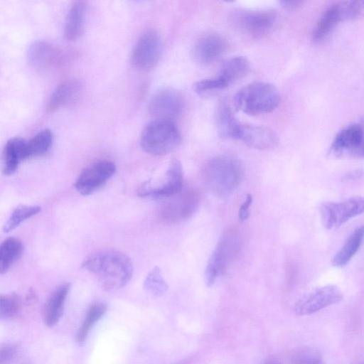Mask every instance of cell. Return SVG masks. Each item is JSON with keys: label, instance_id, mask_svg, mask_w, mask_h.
Masks as SVG:
<instances>
[{"label": "cell", "instance_id": "e0dca14e", "mask_svg": "<svg viewBox=\"0 0 364 364\" xmlns=\"http://www.w3.org/2000/svg\"><path fill=\"white\" fill-rule=\"evenodd\" d=\"M61 50L48 42H33L28 50L30 65L40 72H48L57 67L62 60Z\"/></svg>", "mask_w": 364, "mask_h": 364}, {"label": "cell", "instance_id": "e575fe53", "mask_svg": "<svg viewBox=\"0 0 364 364\" xmlns=\"http://www.w3.org/2000/svg\"><path fill=\"white\" fill-rule=\"evenodd\" d=\"M252 203V196L248 194L245 200L240 205L238 211V217L241 222L246 220L250 216V208Z\"/></svg>", "mask_w": 364, "mask_h": 364}, {"label": "cell", "instance_id": "4316f807", "mask_svg": "<svg viewBox=\"0 0 364 364\" xmlns=\"http://www.w3.org/2000/svg\"><path fill=\"white\" fill-rule=\"evenodd\" d=\"M107 309L105 303L100 302L92 304L76 334V342L82 345L86 340L90 329L103 316Z\"/></svg>", "mask_w": 364, "mask_h": 364}, {"label": "cell", "instance_id": "7c38bea8", "mask_svg": "<svg viewBox=\"0 0 364 364\" xmlns=\"http://www.w3.org/2000/svg\"><path fill=\"white\" fill-rule=\"evenodd\" d=\"M115 164L108 160H100L84 168L74 186L82 196H88L100 188L114 174Z\"/></svg>", "mask_w": 364, "mask_h": 364}, {"label": "cell", "instance_id": "4fadbf2b", "mask_svg": "<svg viewBox=\"0 0 364 364\" xmlns=\"http://www.w3.org/2000/svg\"><path fill=\"white\" fill-rule=\"evenodd\" d=\"M161 54V38L156 31L149 30L136 41L132 53V63L138 69L149 70L158 63Z\"/></svg>", "mask_w": 364, "mask_h": 364}, {"label": "cell", "instance_id": "d590c367", "mask_svg": "<svg viewBox=\"0 0 364 364\" xmlns=\"http://www.w3.org/2000/svg\"><path fill=\"white\" fill-rule=\"evenodd\" d=\"M284 6L287 8H294L298 6L301 2L297 1H282V2Z\"/></svg>", "mask_w": 364, "mask_h": 364}, {"label": "cell", "instance_id": "7a4b0ae2", "mask_svg": "<svg viewBox=\"0 0 364 364\" xmlns=\"http://www.w3.org/2000/svg\"><path fill=\"white\" fill-rule=\"evenodd\" d=\"M243 176L241 162L231 155L210 159L202 170L203 180L209 191L218 197L231 195L240 186Z\"/></svg>", "mask_w": 364, "mask_h": 364}, {"label": "cell", "instance_id": "ac0fdd59", "mask_svg": "<svg viewBox=\"0 0 364 364\" xmlns=\"http://www.w3.org/2000/svg\"><path fill=\"white\" fill-rule=\"evenodd\" d=\"M228 46L226 39L220 35H205L196 41L193 50V58L200 64L208 65L222 56Z\"/></svg>", "mask_w": 364, "mask_h": 364}, {"label": "cell", "instance_id": "83f0119b", "mask_svg": "<svg viewBox=\"0 0 364 364\" xmlns=\"http://www.w3.org/2000/svg\"><path fill=\"white\" fill-rule=\"evenodd\" d=\"M53 140L50 130L44 129L27 141L28 157L41 156L50 149Z\"/></svg>", "mask_w": 364, "mask_h": 364}, {"label": "cell", "instance_id": "7402d4cb", "mask_svg": "<svg viewBox=\"0 0 364 364\" xmlns=\"http://www.w3.org/2000/svg\"><path fill=\"white\" fill-rule=\"evenodd\" d=\"M250 70V63L244 56H235L228 59L222 65L217 75L228 87L244 77Z\"/></svg>", "mask_w": 364, "mask_h": 364}, {"label": "cell", "instance_id": "8992f818", "mask_svg": "<svg viewBox=\"0 0 364 364\" xmlns=\"http://www.w3.org/2000/svg\"><path fill=\"white\" fill-rule=\"evenodd\" d=\"M277 14L271 9H233L229 21L239 32L252 38L269 33L277 26Z\"/></svg>", "mask_w": 364, "mask_h": 364}, {"label": "cell", "instance_id": "3957f363", "mask_svg": "<svg viewBox=\"0 0 364 364\" xmlns=\"http://www.w3.org/2000/svg\"><path fill=\"white\" fill-rule=\"evenodd\" d=\"M281 95L272 84L263 81L249 83L235 95L233 103L238 111L249 115H258L275 109Z\"/></svg>", "mask_w": 364, "mask_h": 364}, {"label": "cell", "instance_id": "484cf974", "mask_svg": "<svg viewBox=\"0 0 364 364\" xmlns=\"http://www.w3.org/2000/svg\"><path fill=\"white\" fill-rule=\"evenodd\" d=\"M23 246L15 237L5 240L0 245V274L7 272L10 267L21 256Z\"/></svg>", "mask_w": 364, "mask_h": 364}, {"label": "cell", "instance_id": "4dcf8cb0", "mask_svg": "<svg viewBox=\"0 0 364 364\" xmlns=\"http://www.w3.org/2000/svg\"><path fill=\"white\" fill-rule=\"evenodd\" d=\"M292 364H323L319 351L311 347H304L296 350L291 355Z\"/></svg>", "mask_w": 364, "mask_h": 364}, {"label": "cell", "instance_id": "ffe728a7", "mask_svg": "<svg viewBox=\"0 0 364 364\" xmlns=\"http://www.w3.org/2000/svg\"><path fill=\"white\" fill-rule=\"evenodd\" d=\"M70 287L69 283L61 284L50 295L44 311L43 318L46 326L52 327L57 324L60 319Z\"/></svg>", "mask_w": 364, "mask_h": 364}, {"label": "cell", "instance_id": "5bb4252c", "mask_svg": "<svg viewBox=\"0 0 364 364\" xmlns=\"http://www.w3.org/2000/svg\"><path fill=\"white\" fill-rule=\"evenodd\" d=\"M343 299L341 289L335 285H326L316 289L301 297L294 305V311L298 316L316 313L322 309L339 303Z\"/></svg>", "mask_w": 364, "mask_h": 364}, {"label": "cell", "instance_id": "44dd1931", "mask_svg": "<svg viewBox=\"0 0 364 364\" xmlns=\"http://www.w3.org/2000/svg\"><path fill=\"white\" fill-rule=\"evenodd\" d=\"M28 157L27 141L20 137L10 139L4 151V173L5 175L14 173L19 162Z\"/></svg>", "mask_w": 364, "mask_h": 364}, {"label": "cell", "instance_id": "836d02e7", "mask_svg": "<svg viewBox=\"0 0 364 364\" xmlns=\"http://www.w3.org/2000/svg\"><path fill=\"white\" fill-rule=\"evenodd\" d=\"M18 346L9 343L0 346V364L9 363L17 353Z\"/></svg>", "mask_w": 364, "mask_h": 364}, {"label": "cell", "instance_id": "f1b7e54d", "mask_svg": "<svg viewBox=\"0 0 364 364\" xmlns=\"http://www.w3.org/2000/svg\"><path fill=\"white\" fill-rule=\"evenodd\" d=\"M144 288L155 296H161L166 292L168 285L159 267H154L149 271L144 279Z\"/></svg>", "mask_w": 364, "mask_h": 364}, {"label": "cell", "instance_id": "1f68e13d", "mask_svg": "<svg viewBox=\"0 0 364 364\" xmlns=\"http://www.w3.org/2000/svg\"><path fill=\"white\" fill-rule=\"evenodd\" d=\"M19 307L20 301L16 294H0V320L13 318Z\"/></svg>", "mask_w": 364, "mask_h": 364}, {"label": "cell", "instance_id": "6da1fadb", "mask_svg": "<svg viewBox=\"0 0 364 364\" xmlns=\"http://www.w3.org/2000/svg\"><path fill=\"white\" fill-rule=\"evenodd\" d=\"M106 291L119 289L130 281L134 271L128 255L116 250H102L92 253L82 263Z\"/></svg>", "mask_w": 364, "mask_h": 364}, {"label": "cell", "instance_id": "d4e9b609", "mask_svg": "<svg viewBox=\"0 0 364 364\" xmlns=\"http://www.w3.org/2000/svg\"><path fill=\"white\" fill-rule=\"evenodd\" d=\"M363 232L364 229L362 225L350 235L341 250L333 257V266L343 267L350 261L362 244Z\"/></svg>", "mask_w": 364, "mask_h": 364}, {"label": "cell", "instance_id": "5b68a950", "mask_svg": "<svg viewBox=\"0 0 364 364\" xmlns=\"http://www.w3.org/2000/svg\"><path fill=\"white\" fill-rule=\"evenodd\" d=\"M241 243V235L237 230L230 229L222 235L205 269L204 278L207 286H213L218 279L225 273L237 256Z\"/></svg>", "mask_w": 364, "mask_h": 364}, {"label": "cell", "instance_id": "277c9868", "mask_svg": "<svg viewBox=\"0 0 364 364\" xmlns=\"http://www.w3.org/2000/svg\"><path fill=\"white\" fill-rule=\"evenodd\" d=\"M181 136L173 122L155 119L142 131L140 144L142 149L154 156L166 155L180 145Z\"/></svg>", "mask_w": 364, "mask_h": 364}, {"label": "cell", "instance_id": "2e32d148", "mask_svg": "<svg viewBox=\"0 0 364 364\" xmlns=\"http://www.w3.org/2000/svg\"><path fill=\"white\" fill-rule=\"evenodd\" d=\"M232 139L240 141L247 146L257 150L272 149L279 142L278 136L272 129L240 121Z\"/></svg>", "mask_w": 364, "mask_h": 364}, {"label": "cell", "instance_id": "8d00e7d4", "mask_svg": "<svg viewBox=\"0 0 364 364\" xmlns=\"http://www.w3.org/2000/svg\"><path fill=\"white\" fill-rule=\"evenodd\" d=\"M263 364H279L278 362L275 360H268L264 363Z\"/></svg>", "mask_w": 364, "mask_h": 364}, {"label": "cell", "instance_id": "603a6c76", "mask_svg": "<svg viewBox=\"0 0 364 364\" xmlns=\"http://www.w3.org/2000/svg\"><path fill=\"white\" fill-rule=\"evenodd\" d=\"M215 124L218 134L224 139H232L239 121L225 100H220L215 110Z\"/></svg>", "mask_w": 364, "mask_h": 364}, {"label": "cell", "instance_id": "9c48e42d", "mask_svg": "<svg viewBox=\"0 0 364 364\" xmlns=\"http://www.w3.org/2000/svg\"><path fill=\"white\" fill-rule=\"evenodd\" d=\"M328 153L331 156L335 158H363V124L354 122L340 130L334 136Z\"/></svg>", "mask_w": 364, "mask_h": 364}, {"label": "cell", "instance_id": "d6986e66", "mask_svg": "<svg viewBox=\"0 0 364 364\" xmlns=\"http://www.w3.org/2000/svg\"><path fill=\"white\" fill-rule=\"evenodd\" d=\"M75 79L69 80L59 85L51 95L46 109L48 112L56 110L75 103L80 97L82 86Z\"/></svg>", "mask_w": 364, "mask_h": 364}, {"label": "cell", "instance_id": "d6a6232c", "mask_svg": "<svg viewBox=\"0 0 364 364\" xmlns=\"http://www.w3.org/2000/svg\"><path fill=\"white\" fill-rule=\"evenodd\" d=\"M225 85L216 75L213 77L203 79L196 82L193 89L198 94H204L210 92L219 91L226 88Z\"/></svg>", "mask_w": 364, "mask_h": 364}, {"label": "cell", "instance_id": "f546056e", "mask_svg": "<svg viewBox=\"0 0 364 364\" xmlns=\"http://www.w3.org/2000/svg\"><path fill=\"white\" fill-rule=\"evenodd\" d=\"M41 211L38 205H21L15 209L4 225V232H9L18 227L23 221L36 215Z\"/></svg>", "mask_w": 364, "mask_h": 364}, {"label": "cell", "instance_id": "cb8c5ba5", "mask_svg": "<svg viewBox=\"0 0 364 364\" xmlns=\"http://www.w3.org/2000/svg\"><path fill=\"white\" fill-rule=\"evenodd\" d=\"M86 13V4L77 1L71 6L65 20V36L68 41L78 38L83 31Z\"/></svg>", "mask_w": 364, "mask_h": 364}, {"label": "cell", "instance_id": "9a60e30c", "mask_svg": "<svg viewBox=\"0 0 364 364\" xmlns=\"http://www.w3.org/2000/svg\"><path fill=\"white\" fill-rule=\"evenodd\" d=\"M183 108L182 94L172 88H164L155 92L149 102L150 114L159 119L173 122L182 113Z\"/></svg>", "mask_w": 364, "mask_h": 364}, {"label": "cell", "instance_id": "30bf717a", "mask_svg": "<svg viewBox=\"0 0 364 364\" xmlns=\"http://www.w3.org/2000/svg\"><path fill=\"white\" fill-rule=\"evenodd\" d=\"M321 222L328 230L338 228L363 213L364 199L354 197L341 202H326L319 208Z\"/></svg>", "mask_w": 364, "mask_h": 364}, {"label": "cell", "instance_id": "8fae6325", "mask_svg": "<svg viewBox=\"0 0 364 364\" xmlns=\"http://www.w3.org/2000/svg\"><path fill=\"white\" fill-rule=\"evenodd\" d=\"M163 183L156 186L145 183L138 189V195L154 199H166L183 188V171L181 161L176 159L171 161L164 177Z\"/></svg>", "mask_w": 364, "mask_h": 364}, {"label": "cell", "instance_id": "52a82bcc", "mask_svg": "<svg viewBox=\"0 0 364 364\" xmlns=\"http://www.w3.org/2000/svg\"><path fill=\"white\" fill-rule=\"evenodd\" d=\"M363 9V1H338L331 5L321 16L312 32V39L319 41L326 38L334 27L345 20L359 16Z\"/></svg>", "mask_w": 364, "mask_h": 364}, {"label": "cell", "instance_id": "ba28073f", "mask_svg": "<svg viewBox=\"0 0 364 364\" xmlns=\"http://www.w3.org/2000/svg\"><path fill=\"white\" fill-rule=\"evenodd\" d=\"M166 199L161 208L160 215L164 221L171 223L191 218L200 203V195L193 188H183L178 193Z\"/></svg>", "mask_w": 364, "mask_h": 364}]
</instances>
